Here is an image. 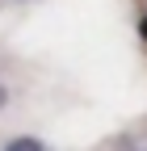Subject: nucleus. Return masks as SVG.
Segmentation results:
<instances>
[{
  "label": "nucleus",
  "instance_id": "3",
  "mask_svg": "<svg viewBox=\"0 0 147 151\" xmlns=\"http://www.w3.org/2000/svg\"><path fill=\"white\" fill-rule=\"evenodd\" d=\"M143 38H147V17H143Z\"/></svg>",
  "mask_w": 147,
  "mask_h": 151
},
{
  "label": "nucleus",
  "instance_id": "2",
  "mask_svg": "<svg viewBox=\"0 0 147 151\" xmlns=\"http://www.w3.org/2000/svg\"><path fill=\"white\" fill-rule=\"evenodd\" d=\"M4 101H9V92H4V84H0V105H4Z\"/></svg>",
  "mask_w": 147,
  "mask_h": 151
},
{
  "label": "nucleus",
  "instance_id": "1",
  "mask_svg": "<svg viewBox=\"0 0 147 151\" xmlns=\"http://www.w3.org/2000/svg\"><path fill=\"white\" fill-rule=\"evenodd\" d=\"M4 151H46V147H42L38 139H13V143H9Z\"/></svg>",
  "mask_w": 147,
  "mask_h": 151
}]
</instances>
